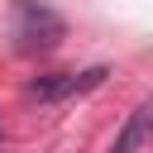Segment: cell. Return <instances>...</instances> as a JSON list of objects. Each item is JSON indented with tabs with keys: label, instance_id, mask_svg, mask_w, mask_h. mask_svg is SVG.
<instances>
[{
	"label": "cell",
	"instance_id": "cell-1",
	"mask_svg": "<svg viewBox=\"0 0 153 153\" xmlns=\"http://www.w3.org/2000/svg\"><path fill=\"white\" fill-rule=\"evenodd\" d=\"M62 33H67V24H62V14L53 10V5H43V0H10V43H14V53H53L57 43H62Z\"/></svg>",
	"mask_w": 153,
	"mask_h": 153
},
{
	"label": "cell",
	"instance_id": "cell-2",
	"mask_svg": "<svg viewBox=\"0 0 153 153\" xmlns=\"http://www.w3.org/2000/svg\"><path fill=\"white\" fill-rule=\"evenodd\" d=\"M110 72L105 67H86V72H48V76H33L29 81V96L33 100H72L81 91H96Z\"/></svg>",
	"mask_w": 153,
	"mask_h": 153
},
{
	"label": "cell",
	"instance_id": "cell-3",
	"mask_svg": "<svg viewBox=\"0 0 153 153\" xmlns=\"http://www.w3.org/2000/svg\"><path fill=\"white\" fill-rule=\"evenodd\" d=\"M148 139H153V100H143V105L129 110V120L120 124V134H115V143L105 153H139Z\"/></svg>",
	"mask_w": 153,
	"mask_h": 153
}]
</instances>
